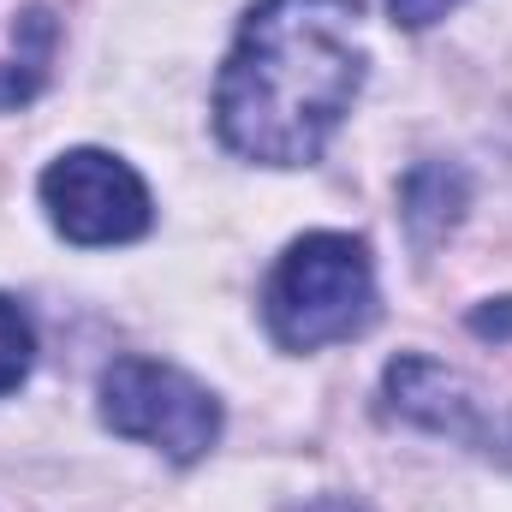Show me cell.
Segmentation results:
<instances>
[{
  "mask_svg": "<svg viewBox=\"0 0 512 512\" xmlns=\"http://www.w3.org/2000/svg\"><path fill=\"white\" fill-rule=\"evenodd\" d=\"M358 0H262L215 84V131L262 167H304L364 90Z\"/></svg>",
  "mask_w": 512,
  "mask_h": 512,
  "instance_id": "obj_1",
  "label": "cell"
},
{
  "mask_svg": "<svg viewBox=\"0 0 512 512\" xmlns=\"http://www.w3.org/2000/svg\"><path fill=\"white\" fill-rule=\"evenodd\" d=\"M298 512H364V507H358L352 495H316L310 507H298Z\"/></svg>",
  "mask_w": 512,
  "mask_h": 512,
  "instance_id": "obj_11",
  "label": "cell"
},
{
  "mask_svg": "<svg viewBox=\"0 0 512 512\" xmlns=\"http://www.w3.org/2000/svg\"><path fill=\"white\" fill-rule=\"evenodd\" d=\"M42 203L72 245H131L155 215L143 179L108 149H66L42 173Z\"/></svg>",
  "mask_w": 512,
  "mask_h": 512,
  "instance_id": "obj_4",
  "label": "cell"
},
{
  "mask_svg": "<svg viewBox=\"0 0 512 512\" xmlns=\"http://www.w3.org/2000/svg\"><path fill=\"white\" fill-rule=\"evenodd\" d=\"M387 405L429 435L465 441V447L512 465V411L435 358H393L387 364Z\"/></svg>",
  "mask_w": 512,
  "mask_h": 512,
  "instance_id": "obj_5",
  "label": "cell"
},
{
  "mask_svg": "<svg viewBox=\"0 0 512 512\" xmlns=\"http://www.w3.org/2000/svg\"><path fill=\"white\" fill-rule=\"evenodd\" d=\"M471 209V179L459 161H417L399 185V221L417 251H435Z\"/></svg>",
  "mask_w": 512,
  "mask_h": 512,
  "instance_id": "obj_6",
  "label": "cell"
},
{
  "mask_svg": "<svg viewBox=\"0 0 512 512\" xmlns=\"http://www.w3.org/2000/svg\"><path fill=\"white\" fill-rule=\"evenodd\" d=\"M268 334L286 352H322L376 322V268L352 233H304L262 292Z\"/></svg>",
  "mask_w": 512,
  "mask_h": 512,
  "instance_id": "obj_2",
  "label": "cell"
},
{
  "mask_svg": "<svg viewBox=\"0 0 512 512\" xmlns=\"http://www.w3.org/2000/svg\"><path fill=\"white\" fill-rule=\"evenodd\" d=\"M453 6H459V0H387V12H393L405 30H429V24L447 18Z\"/></svg>",
  "mask_w": 512,
  "mask_h": 512,
  "instance_id": "obj_9",
  "label": "cell"
},
{
  "mask_svg": "<svg viewBox=\"0 0 512 512\" xmlns=\"http://www.w3.org/2000/svg\"><path fill=\"white\" fill-rule=\"evenodd\" d=\"M471 328H477L483 340H512V298H495V304H483V310L471 316Z\"/></svg>",
  "mask_w": 512,
  "mask_h": 512,
  "instance_id": "obj_10",
  "label": "cell"
},
{
  "mask_svg": "<svg viewBox=\"0 0 512 512\" xmlns=\"http://www.w3.org/2000/svg\"><path fill=\"white\" fill-rule=\"evenodd\" d=\"M54 12L48 6H24L18 24H12V60H0V114L6 108H24L42 84H48V60H54Z\"/></svg>",
  "mask_w": 512,
  "mask_h": 512,
  "instance_id": "obj_7",
  "label": "cell"
},
{
  "mask_svg": "<svg viewBox=\"0 0 512 512\" xmlns=\"http://www.w3.org/2000/svg\"><path fill=\"white\" fill-rule=\"evenodd\" d=\"M102 417H108L114 435L161 447L179 465L203 459L221 435L215 393L203 382H191L185 370H173V364H155V358H120L102 376Z\"/></svg>",
  "mask_w": 512,
  "mask_h": 512,
  "instance_id": "obj_3",
  "label": "cell"
},
{
  "mask_svg": "<svg viewBox=\"0 0 512 512\" xmlns=\"http://www.w3.org/2000/svg\"><path fill=\"white\" fill-rule=\"evenodd\" d=\"M30 364H36V328L12 298H0V393H12L24 382Z\"/></svg>",
  "mask_w": 512,
  "mask_h": 512,
  "instance_id": "obj_8",
  "label": "cell"
}]
</instances>
